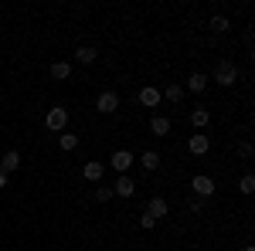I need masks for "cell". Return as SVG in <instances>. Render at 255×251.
<instances>
[{"label":"cell","instance_id":"e0dca14e","mask_svg":"<svg viewBox=\"0 0 255 251\" xmlns=\"http://www.w3.org/2000/svg\"><path fill=\"white\" fill-rule=\"evenodd\" d=\"M208 27H211L215 34H225V31H228V17H221V14H218V17L208 20Z\"/></svg>","mask_w":255,"mask_h":251},{"label":"cell","instance_id":"44dd1931","mask_svg":"<svg viewBox=\"0 0 255 251\" xmlns=\"http://www.w3.org/2000/svg\"><path fill=\"white\" fill-rule=\"evenodd\" d=\"M238 190H242V193H252V190H255V176L245 173L242 180H238Z\"/></svg>","mask_w":255,"mask_h":251},{"label":"cell","instance_id":"ba28073f","mask_svg":"<svg viewBox=\"0 0 255 251\" xmlns=\"http://www.w3.org/2000/svg\"><path fill=\"white\" fill-rule=\"evenodd\" d=\"M187 150H191V153L194 156H201V153H208V150H211V139H208V136H191V139H187Z\"/></svg>","mask_w":255,"mask_h":251},{"label":"cell","instance_id":"d6986e66","mask_svg":"<svg viewBox=\"0 0 255 251\" xmlns=\"http://www.w3.org/2000/svg\"><path fill=\"white\" fill-rule=\"evenodd\" d=\"M58 146H61V150H75V146H79V136H75V133H65L58 139Z\"/></svg>","mask_w":255,"mask_h":251},{"label":"cell","instance_id":"2e32d148","mask_svg":"<svg viewBox=\"0 0 255 251\" xmlns=\"http://www.w3.org/2000/svg\"><path fill=\"white\" fill-rule=\"evenodd\" d=\"M208 122H211V112H208V109H194V112H191V126H197V129H204Z\"/></svg>","mask_w":255,"mask_h":251},{"label":"cell","instance_id":"d4e9b609","mask_svg":"<svg viewBox=\"0 0 255 251\" xmlns=\"http://www.w3.org/2000/svg\"><path fill=\"white\" fill-rule=\"evenodd\" d=\"M0 187H7V173H0Z\"/></svg>","mask_w":255,"mask_h":251},{"label":"cell","instance_id":"7402d4cb","mask_svg":"<svg viewBox=\"0 0 255 251\" xmlns=\"http://www.w3.org/2000/svg\"><path fill=\"white\" fill-rule=\"evenodd\" d=\"M109 197H113V187H102V183H99V190H96V200H99V204H106Z\"/></svg>","mask_w":255,"mask_h":251},{"label":"cell","instance_id":"7a4b0ae2","mask_svg":"<svg viewBox=\"0 0 255 251\" xmlns=\"http://www.w3.org/2000/svg\"><path fill=\"white\" fill-rule=\"evenodd\" d=\"M215 82H218V85H235V82H238L235 61H228V58L218 61V65H215Z\"/></svg>","mask_w":255,"mask_h":251},{"label":"cell","instance_id":"ffe728a7","mask_svg":"<svg viewBox=\"0 0 255 251\" xmlns=\"http://www.w3.org/2000/svg\"><path fill=\"white\" fill-rule=\"evenodd\" d=\"M160 95H167L170 102H180V95H184V88H180V85H167V88H163Z\"/></svg>","mask_w":255,"mask_h":251},{"label":"cell","instance_id":"9a60e30c","mask_svg":"<svg viewBox=\"0 0 255 251\" xmlns=\"http://www.w3.org/2000/svg\"><path fill=\"white\" fill-rule=\"evenodd\" d=\"M187 88H191V92H204V88H208V75H204V72H194V75L187 78Z\"/></svg>","mask_w":255,"mask_h":251},{"label":"cell","instance_id":"8992f818","mask_svg":"<svg viewBox=\"0 0 255 251\" xmlns=\"http://www.w3.org/2000/svg\"><path fill=\"white\" fill-rule=\"evenodd\" d=\"M17 167H20V153H17V150H10V153H3V156H0V173H7V176H10L14 170H17Z\"/></svg>","mask_w":255,"mask_h":251},{"label":"cell","instance_id":"30bf717a","mask_svg":"<svg viewBox=\"0 0 255 251\" xmlns=\"http://www.w3.org/2000/svg\"><path fill=\"white\" fill-rule=\"evenodd\" d=\"M146 214H150L153 221H160V217H167V200H163V197H153V200L146 204Z\"/></svg>","mask_w":255,"mask_h":251},{"label":"cell","instance_id":"5bb4252c","mask_svg":"<svg viewBox=\"0 0 255 251\" xmlns=\"http://www.w3.org/2000/svg\"><path fill=\"white\" fill-rule=\"evenodd\" d=\"M68 75H72V65H68V61H55V65H51V78H55V82H65Z\"/></svg>","mask_w":255,"mask_h":251},{"label":"cell","instance_id":"5b68a950","mask_svg":"<svg viewBox=\"0 0 255 251\" xmlns=\"http://www.w3.org/2000/svg\"><path fill=\"white\" fill-rule=\"evenodd\" d=\"M191 187H194L197 197H211V193H215V180H211V176H204V173H197L194 180H191Z\"/></svg>","mask_w":255,"mask_h":251},{"label":"cell","instance_id":"cb8c5ba5","mask_svg":"<svg viewBox=\"0 0 255 251\" xmlns=\"http://www.w3.org/2000/svg\"><path fill=\"white\" fill-rule=\"evenodd\" d=\"M238 153H242V160H249V156H252V143H242V146H238Z\"/></svg>","mask_w":255,"mask_h":251},{"label":"cell","instance_id":"4fadbf2b","mask_svg":"<svg viewBox=\"0 0 255 251\" xmlns=\"http://www.w3.org/2000/svg\"><path fill=\"white\" fill-rule=\"evenodd\" d=\"M96 58H99V51H96V48H89V44H82L79 51H75V61H79V65H92Z\"/></svg>","mask_w":255,"mask_h":251},{"label":"cell","instance_id":"603a6c76","mask_svg":"<svg viewBox=\"0 0 255 251\" xmlns=\"http://www.w3.org/2000/svg\"><path fill=\"white\" fill-rule=\"evenodd\" d=\"M153 224H157V221H153V217H150V214H143V217H139V228H146V231H150V228H153Z\"/></svg>","mask_w":255,"mask_h":251},{"label":"cell","instance_id":"52a82bcc","mask_svg":"<svg viewBox=\"0 0 255 251\" xmlns=\"http://www.w3.org/2000/svg\"><path fill=\"white\" fill-rule=\"evenodd\" d=\"M160 88H153V85H146V88H139V102H143V105H146V109H157L160 105Z\"/></svg>","mask_w":255,"mask_h":251},{"label":"cell","instance_id":"8fae6325","mask_svg":"<svg viewBox=\"0 0 255 251\" xmlns=\"http://www.w3.org/2000/svg\"><path fill=\"white\" fill-rule=\"evenodd\" d=\"M133 190H136V183H133V180H129V176L123 173L116 180V187H113V193H119V197H133Z\"/></svg>","mask_w":255,"mask_h":251},{"label":"cell","instance_id":"ac0fdd59","mask_svg":"<svg viewBox=\"0 0 255 251\" xmlns=\"http://www.w3.org/2000/svg\"><path fill=\"white\" fill-rule=\"evenodd\" d=\"M139 163H143L146 170H157V167H160V156L153 153V150H150V153H143V156H139Z\"/></svg>","mask_w":255,"mask_h":251},{"label":"cell","instance_id":"484cf974","mask_svg":"<svg viewBox=\"0 0 255 251\" xmlns=\"http://www.w3.org/2000/svg\"><path fill=\"white\" fill-rule=\"evenodd\" d=\"M242 251H255V248H242Z\"/></svg>","mask_w":255,"mask_h":251},{"label":"cell","instance_id":"7c38bea8","mask_svg":"<svg viewBox=\"0 0 255 251\" xmlns=\"http://www.w3.org/2000/svg\"><path fill=\"white\" fill-rule=\"evenodd\" d=\"M150 133H153V136H167V133H170V119H167V116H153V119H150Z\"/></svg>","mask_w":255,"mask_h":251},{"label":"cell","instance_id":"3957f363","mask_svg":"<svg viewBox=\"0 0 255 251\" xmlns=\"http://www.w3.org/2000/svg\"><path fill=\"white\" fill-rule=\"evenodd\" d=\"M96 109L102 112V116H113L119 109V95L116 92H99V98H96Z\"/></svg>","mask_w":255,"mask_h":251},{"label":"cell","instance_id":"9c48e42d","mask_svg":"<svg viewBox=\"0 0 255 251\" xmlns=\"http://www.w3.org/2000/svg\"><path fill=\"white\" fill-rule=\"evenodd\" d=\"M102 173H106V167H102V163H85V167H82V176H85V180H92V183H102Z\"/></svg>","mask_w":255,"mask_h":251},{"label":"cell","instance_id":"6da1fadb","mask_svg":"<svg viewBox=\"0 0 255 251\" xmlns=\"http://www.w3.org/2000/svg\"><path fill=\"white\" fill-rule=\"evenodd\" d=\"M65 126H68V109H65V105H55V109H48V112H44V129L61 133Z\"/></svg>","mask_w":255,"mask_h":251},{"label":"cell","instance_id":"277c9868","mask_svg":"<svg viewBox=\"0 0 255 251\" xmlns=\"http://www.w3.org/2000/svg\"><path fill=\"white\" fill-rule=\"evenodd\" d=\"M133 163H136V160H133V153H129V150H116V153H113V160H109V167H113V170H119V176L126 173Z\"/></svg>","mask_w":255,"mask_h":251}]
</instances>
